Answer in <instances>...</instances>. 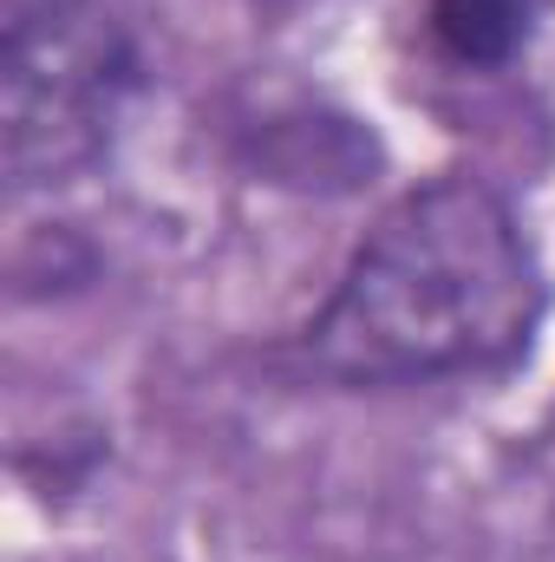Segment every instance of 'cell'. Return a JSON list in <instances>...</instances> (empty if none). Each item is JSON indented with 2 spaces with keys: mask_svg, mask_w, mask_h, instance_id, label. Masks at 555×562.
<instances>
[{
  "mask_svg": "<svg viewBox=\"0 0 555 562\" xmlns=\"http://www.w3.org/2000/svg\"><path fill=\"white\" fill-rule=\"evenodd\" d=\"M424 33L464 72H503L536 33V0H424Z\"/></svg>",
  "mask_w": 555,
  "mask_h": 562,
  "instance_id": "obj_4",
  "label": "cell"
},
{
  "mask_svg": "<svg viewBox=\"0 0 555 562\" xmlns=\"http://www.w3.org/2000/svg\"><path fill=\"white\" fill-rule=\"evenodd\" d=\"M373 164L380 144L360 119H275L262 150L269 183H294V190H360L373 183Z\"/></svg>",
  "mask_w": 555,
  "mask_h": 562,
  "instance_id": "obj_3",
  "label": "cell"
},
{
  "mask_svg": "<svg viewBox=\"0 0 555 562\" xmlns=\"http://www.w3.org/2000/svg\"><path fill=\"white\" fill-rule=\"evenodd\" d=\"M550 314L543 256L517 203L477 170H438L393 196L340 281L294 334L327 386H431L510 373Z\"/></svg>",
  "mask_w": 555,
  "mask_h": 562,
  "instance_id": "obj_1",
  "label": "cell"
},
{
  "mask_svg": "<svg viewBox=\"0 0 555 562\" xmlns=\"http://www.w3.org/2000/svg\"><path fill=\"white\" fill-rule=\"evenodd\" d=\"M144 92L138 33L105 0H33L0 40L7 190H59L112 157Z\"/></svg>",
  "mask_w": 555,
  "mask_h": 562,
  "instance_id": "obj_2",
  "label": "cell"
}]
</instances>
